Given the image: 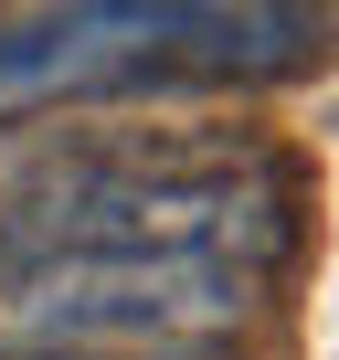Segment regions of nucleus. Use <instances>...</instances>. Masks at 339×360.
<instances>
[{
  "label": "nucleus",
  "instance_id": "1",
  "mask_svg": "<svg viewBox=\"0 0 339 360\" xmlns=\"http://www.w3.org/2000/svg\"><path fill=\"white\" fill-rule=\"evenodd\" d=\"M297 255V180L265 148H85L0 202V286L32 265H234Z\"/></svg>",
  "mask_w": 339,
  "mask_h": 360
},
{
  "label": "nucleus",
  "instance_id": "2",
  "mask_svg": "<svg viewBox=\"0 0 339 360\" xmlns=\"http://www.w3.org/2000/svg\"><path fill=\"white\" fill-rule=\"evenodd\" d=\"M328 53V22L297 0H64L0 22V127L64 96L138 85H276Z\"/></svg>",
  "mask_w": 339,
  "mask_h": 360
},
{
  "label": "nucleus",
  "instance_id": "3",
  "mask_svg": "<svg viewBox=\"0 0 339 360\" xmlns=\"http://www.w3.org/2000/svg\"><path fill=\"white\" fill-rule=\"evenodd\" d=\"M265 276L234 265H32L0 286V349L43 360H181L234 328Z\"/></svg>",
  "mask_w": 339,
  "mask_h": 360
}]
</instances>
